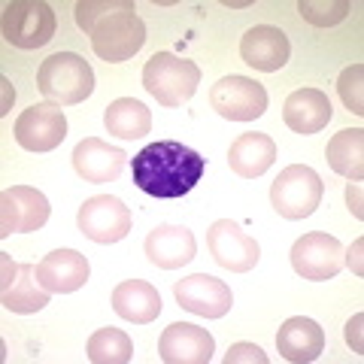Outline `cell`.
I'll list each match as a JSON object with an SVG mask.
<instances>
[{"label":"cell","instance_id":"obj_1","mask_svg":"<svg viewBox=\"0 0 364 364\" xmlns=\"http://www.w3.org/2000/svg\"><path fill=\"white\" fill-rule=\"evenodd\" d=\"M76 25L91 37V49L107 64L134 58L146 43V21L131 0H82L76 4Z\"/></svg>","mask_w":364,"mask_h":364},{"label":"cell","instance_id":"obj_2","mask_svg":"<svg viewBox=\"0 0 364 364\" xmlns=\"http://www.w3.org/2000/svg\"><path fill=\"white\" fill-rule=\"evenodd\" d=\"M207 158L176 140H158L134 155V182L152 198H182L200 182Z\"/></svg>","mask_w":364,"mask_h":364},{"label":"cell","instance_id":"obj_3","mask_svg":"<svg viewBox=\"0 0 364 364\" xmlns=\"http://www.w3.org/2000/svg\"><path fill=\"white\" fill-rule=\"evenodd\" d=\"M40 95L55 107H76L95 91V70L76 52H55L37 70Z\"/></svg>","mask_w":364,"mask_h":364},{"label":"cell","instance_id":"obj_4","mask_svg":"<svg viewBox=\"0 0 364 364\" xmlns=\"http://www.w3.org/2000/svg\"><path fill=\"white\" fill-rule=\"evenodd\" d=\"M200 85V67L173 52H155L143 67V88L161 107H182Z\"/></svg>","mask_w":364,"mask_h":364},{"label":"cell","instance_id":"obj_5","mask_svg":"<svg viewBox=\"0 0 364 364\" xmlns=\"http://www.w3.org/2000/svg\"><path fill=\"white\" fill-rule=\"evenodd\" d=\"M325 186L318 173L306 164H291L277 176V182L270 186V203L282 219H306L313 215L316 207L322 203Z\"/></svg>","mask_w":364,"mask_h":364},{"label":"cell","instance_id":"obj_6","mask_svg":"<svg viewBox=\"0 0 364 364\" xmlns=\"http://www.w3.org/2000/svg\"><path fill=\"white\" fill-rule=\"evenodd\" d=\"M0 28H4V40L16 49H40L55 37L58 18L43 0H13L4 6Z\"/></svg>","mask_w":364,"mask_h":364},{"label":"cell","instance_id":"obj_7","mask_svg":"<svg viewBox=\"0 0 364 364\" xmlns=\"http://www.w3.org/2000/svg\"><path fill=\"white\" fill-rule=\"evenodd\" d=\"M267 104V88L249 76H225L210 88V107L228 122H255Z\"/></svg>","mask_w":364,"mask_h":364},{"label":"cell","instance_id":"obj_8","mask_svg":"<svg viewBox=\"0 0 364 364\" xmlns=\"http://www.w3.org/2000/svg\"><path fill=\"white\" fill-rule=\"evenodd\" d=\"M343 255H346V249L337 237L325 234V231H313V234H304L301 240L291 246V267L304 279L325 282L343 270V264H346Z\"/></svg>","mask_w":364,"mask_h":364},{"label":"cell","instance_id":"obj_9","mask_svg":"<svg viewBox=\"0 0 364 364\" xmlns=\"http://www.w3.org/2000/svg\"><path fill=\"white\" fill-rule=\"evenodd\" d=\"M76 225H79V231L95 243H119L131 234L134 215L119 198L97 195V198H88L82 207H79Z\"/></svg>","mask_w":364,"mask_h":364},{"label":"cell","instance_id":"obj_10","mask_svg":"<svg viewBox=\"0 0 364 364\" xmlns=\"http://www.w3.org/2000/svg\"><path fill=\"white\" fill-rule=\"evenodd\" d=\"M207 249L215 258V264H222L231 273H249L258 258H261V246L252 234H246L240 225L231 219H219L210 225L207 231Z\"/></svg>","mask_w":364,"mask_h":364},{"label":"cell","instance_id":"obj_11","mask_svg":"<svg viewBox=\"0 0 364 364\" xmlns=\"http://www.w3.org/2000/svg\"><path fill=\"white\" fill-rule=\"evenodd\" d=\"M49 215L52 207L43 191L31 186H13L0 195V237L40 231Z\"/></svg>","mask_w":364,"mask_h":364},{"label":"cell","instance_id":"obj_12","mask_svg":"<svg viewBox=\"0 0 364 364\" xmlns=\"http://www.w3.org/2000/svg\"><path fill=\"white\" fill-rule=\"evenodd\" d=\"M67 136L64 109L55 104H33L16 119V140L28 152H52Z\"/></svg>","mask_w":364,"mask_h":364},{"label":"cell","instance_id":"obj_13","mask_svg":"<svg viewBox=\"0 0 364 364\" xmlns=\"http://www.w3.org/2000/svg\"><path fill=\"white\" fill-rule=\"evenodd\" d=\"M176 304L182 310L203 316V318H222L228 316L234 304V294L228 289V282L210 277V273H191V277L179 279L173 286Z\"/></svg>","mask_w":364,"mask_h":364},{"label":"cell","instance_id":"obj_14","mask_svg":"<svg viewBox=\"0 0 364 364\" xmlns=\"http://www.w3.org/2000/svg\"><path fill=\"white\" fill-rule=\"evenodd\" d=\"M215 340L207 328L191 322H173L158 340V355L164 364H210Z\"/></svg>","mask_w":364,"mask_h":364},{"label":"cell","instance_id":"obj_15","mask_svg":"<svg viewBox=\"0 0 364 364\" xmlns=\"http://www.w3.org/2000/svg\"><path fill=\"white\" fill-rule=\"evenodd\" d=\"M289 55H291V46L289 37L282 33L279 28L273 25H255L243 33L240 40V58L255 67L261 73H277L289 64Z\"/></svg>","mask_w":364,"mask_h":364},{"label":"cell","instance_id":"obj_16","mask_svg":"<svg viewBox=\"0 0 364 364\" xmlns=\"http://www.w3.org/2000/svg\"><path fill=\"white\" fill-rule=\"evenodd\" d=\"M91 277L88 258L76 249H55L37 264V279L46 291L52 294H70L82 289Z\"/></svg>","mask_w":364,"mask_h":364},{"label":"cell","instance_id":"obj_17","mask_svg":"<svg viewBox=\"0 0 364 364\" xmlns=\"http://www.w3.org/2000/svg\"><path fill=\"white\" fill-rule=\"evenodd\" d=\"M143 249H146V258H149L155 267L176 270V267H186L188 261L195 258L198 243H195V234H191L186 225H158L155 231H149V237H146Z\"/></svg>","mask_w":364,"mask_h":364},{"label":"cell","instance_id":"obj_18","mask_svg":"<svg viewBox=\"0 0 364 364\" xmlns=\"http://www.w3.org/2000/svg\"><path fill=\"white\" fill-rule=\"evenodd\" d=\"M128 155L97 136H85L73 149V170L85 182H116L124 170Z\"/></svg>","mask_w":364,"mask_h":364},{"label":"cell","instance_id":"obj_19","mask_svg":"<svg viewBox=\"0 0 364 364\" xmlns=\"http://www.w3.org/2000/svg\"><path fill=\"white\" fill-rule=\"evenodd\" d=\"M334 109H331V100H328L325 91L318 88H298L291 91L282 104V122L289 124L294 134H318L331 122Z\"/></svg>","mask_w":364,"mask_h":364},{"label":"cell","instance_id":"obj_20","mask_svg":"<svg viewBox=\"0 0 364 364\" xmlns=\"http://www.w3.org/2000/svg\"><path fill=\"white\" fill-rule=\"evenodd\" d=\"M279 355L291 364H310L325 352V331L306 316H291L277 334Z\"/></svg>","mask_w":364,"mask_h":364},{"label":"cell","instance_id":"obj_21","mask_svg":"<svg viewBox=\"0 0 364 364\" xmlns=\"http://www.w3.org/2000/svg\"><path fill=\"white\" fill-rule=\"evenodd\" d=\"M277 161V143L261 131L240 134L228 149V164L240 179H258Z\"/></svg>","mask_w":364,"mask_h":364},{"label":"cell","instance_id":"obj_22","mask_svg":"<svg viewBox=\"0 0 364 364\" xmlns=\"http://www.w3.org/2000/svg\"><path fill=\"white\" fill-rule=\"evenodd\" d=\"M112 310L134 325H149L161 316V294L146 279H124L112 291Z\"/></svg>","mask_w":364,"mask_h":364},{"label":"cell","instance_id":"obj_23","mask_svg":"<svg viewBox=\"0 0 364 364\" xmlns=\"http://www.w3.org/2000/svg\"><path fill=\"white\" fill-rule=\"evenodd\" d=\"M328 167L334 173L346 176L349 182H361L364 176V131L361 128H343L328 140Z\"/></svg>","mask_w":364,"mask_h":364},{"label":"cell","instance_id":"obj_24","mask_svg":"<svg viewBox=\"0 0 364 364\" xmlns=\"http://www.w3.org/2000/svg\"><path fill=\"white\" fill-rule=\"evenodd\" d=\"M49 298L52 291H46L37 279V264H18V277L4 286V306L9 313H40Z\"/></svg>","mask_w":364,"mask_h":364},{"label":"cell","instance_id":"obj_25","mask_svg":"<svg viewBox=\"0 0 364 364\" xmlns=\"http://www.w3.org/2000/svg\"><path fill=\"white\" fill-rule=\"evenodd\" d=\"M104 124L112 136H122V140H136V136H146L152 131V112L146 109V104L134 97H119L112 100L104 112Z\"/></svg>","mask_w":364,"mask_h":364},{"label":"cell","instance_id":"obj_26","mask_svg":"<svg viewBox=\"0 0 364 364\" xmlns=\"http://www.w3.org/2000/svg\"><path fill=\"white\" fill-rule=\"evenodd\" d=\"M88 361L91 364H128L134 358L131 337L119 328H100L88 337Z\"/></svg>","mask_w":364,"mask_h":364},{"label":"cell","instance_id":"obj_27","mask_svg":"<svg viewBox=\"0 0 364 364\" xmlns=\"http://www.w3.org/2000/svg\"><path fill=\"white\" fill-rule=\"evenodd\" d=\"M349 9H352V4L349 0H331V4H316V0H301L298 4V13H301V18L304 21H310V25H316V28H334V25H340L346 16H349Z\"/></svg>","mask_w":364,"mask_h":364},{"label":"cell","instance_id":"obj_28","mask_svg":"<svg viewBox=\"0 0 364 364\" xmlns=\"http://www.w3.org/2000/svg\"><path fill=\"white\" fill-rule=\"evenodd\" d=\"M361 85H364V64H352L346 67L337 79V91L343 97L346 109L352 116H364V97H361Z\"/></svg>","mask_w":364,"mask_h":364},{"label":"cell","instance_id":"obj_29","mask_svg":"<svg viewBox=\"0 0 364 364\" xmlns=\"http://www.w3.org/2000/svg\"><path fill=\"white\" fill-rule=\"evenodd\" d=\"M240 361L267 364V355H264V352H261V346H255V343H234L231 349H228L225 364H240Z\"/></svg>","mask_w":364,"mask_h":364},{"label":"cell","instance_id":"obj_30","mask_svg":"<svg viewBox=\"0 0 364 364\" xmlns=\"http://www.w3.org/2000/svg\"><path fill=\"white\" fill-rule=\"evenodd\" d=\"M346 200H349V210L355 219H364V210H361V182H349L346 186Z\"/></svg>","mask_w":364,"mask_h":364},{"label":"cell","instance_id":"obj_31","mask_svg":"<svg viewBox=\"0 0 364 364\" xmlns=\"http://www.w3.org/2000/svg\"><path fill=\"white\" fill-rule=\"evenodd\" d=\"M361 318H364V316L358 313V316H355V318H352V322L346 325V340H349V346L355 349V352H361V340H358V328H361Z\"/></svg>","mask_w":364,"mask_h":364}]
</instances>
